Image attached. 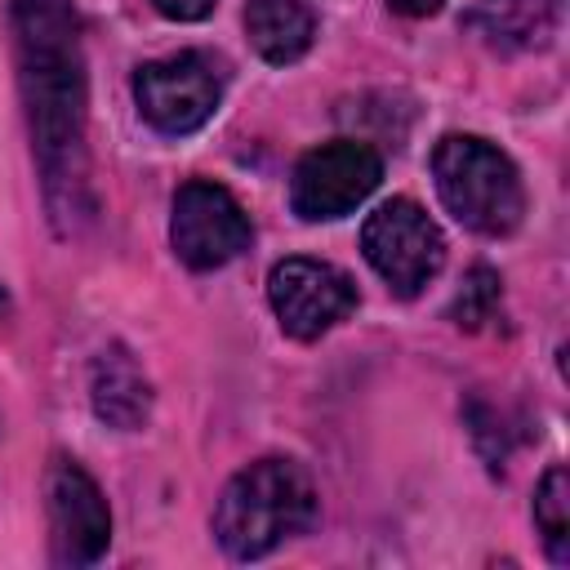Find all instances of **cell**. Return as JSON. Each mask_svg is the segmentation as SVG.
Masks as SVG:
<instances>
[{
    "label": "cell",
    "mask_w": 570,
    "mask_h": 570,
    "mask_svg": "<svg viewBox=\"0 0 570 570\" xmlns=\"http://www.w3.org/2000/svg\"><path fill=\"white\" fill-rule=\"evenodd\" d=\"M18 76L40 160L45 200L58 227L89 214V156H85V67L71 0H13Z\"/></svg>",
    "instance_id": "6da1fadb"
},
{
    "label": "cell",
    "mask_w": 570,
    "mask_h": 570,
    "mask_svg": "<svg viewBox=\"0 0 570 570\" xmlns=\"http://www.w3.org/2000/svg\"><path fill=\"white\" fill-rule=\"evenodd\" d=\"M316 521V490L312 476L289 459H258L240 468L214 508V539L227 557L254 561L281 548L285 539L312 530Z\"/></svg>",
    "instance_id": "7a4b0ae2"
},
{
    "label": "cell",
    "mask_w": 570,
    "mask_h": 570,
    "mask_svg": "<svg viewBox=\"0 0 570 570\" xmlns=\"http://www.w3.org/2000/svg\"><path fill=\"white\" fill-rule=\"evenodd\" d=\"M432 178L441 205L481 236L517 232L525 214V187L517 165L476 134H445L432 151Z\"/></svg>",
    "instance_id": "3957f363"
},
{
    "label": "cell",
    "mask_w": 570,
    "mask_h": 570,
    "mask_svg": "<svg viewBox=\"0 0 570 570\" xmlns=\"http://www.w3.org/2000/svg\"><path fill=\"white\" fill-rule=\"evenodd\" d=\"M361 249H365V263L401 298H414L441 272V258H445V240H441L436 223L414 200H405V196L383 200L365 218Z\"/></svg>",
    "instance_id": "277c9868"
},
{
    "label": "cell",
    "mask_w": 570,
    "mask_h": 570,
    "mask_svg": "<svg viewBox=\"0 0 570 570\" xmlns=\"http://www.w3.org/2000/svg\"><path fill=\"white\" fill-rule=\"evenodd\" d=\"M383 178V160L370 142L356 138H334L312 147L289 178V205L307 223H330L352 214Z\"/></svg>",
    "instance_id": "5b68a950"
},
{
    "label": "cell",
    "mask_w": 570,
    "mask_h": 570,
    "mask_svg": "<svg viewBox=\"0 0 570 570\" xmlns=\"http://www.w3.org/2000/svg\"><path fill=\"white\" fill-rule=\"evenodd\" d=\"M223 98V80L205 53H169L134 71V102L142 120L169 138L200 129Z\"/></svg>",
    "instance_id": "8992f818"
},
{
    "label": "cell",
    "mask_w": 570,
    "mask_h": 570,
    "mask_svg": "<svg viewBox=\"0 0 570 570\" xmlns=\"http://www.w3.org/2000/svg\"><path fill=\"white\" fill-rule=\"evenodd\" d=\"M45 512H49V552L58 566H89L111 543V512L94 476L67 459L53 454L45 472Z\"/></svg>",
    "instance_id": "52a82bcc"
},
{
    "label": "cell",
    "mask_w": 570,
    "mask_h": 570,
    "mask_svg": "<svg viewBox=\"0 0 570 570\" xmlns=\"http://www.w3.org/2000/svg\"><path fill=\"white\" fill-rule=\"evenodd\" d=\"M249 236H254L249 218L227 187H218L209 178H191L178 187L169 240H174V254L191 272H214V267L232 263L249 245Z\"/></svg>",
    "instance_id": "ba28073f"
},
{
    "label": "cell",
    "mask_w": 570,
    "mask_h": 570,
    "mask_svg": "<svg viewBox=\"0 0 570 570\" xmlns=\"http://www.w3.org/2000/svg\"><path fill=\"white\" fill-rule=\"evenodd\" d=\"M267 298L289 338H321L356 307V285L321 258H281L267 276Z\"/></svg>",
    "instance_id": "9c48e42d"
},
{
    "label": "cell",
    "mask_w": 570,
    "mask_h": 570,
    "mask_svg": "<svg viewBox=\"0 0 570 570\" xmlns=\"http://www.w3.org/2000/svg\"><path fill=\"white\" fill-rule=\"evenodd\" d=\"M89 401H94V414L107 428L134 432V428L147 423V414H151V383H147L138 361L120 343L98 352L94 374H89Z\"/></svg>",
    "instance_id": "30bf717a"
},
{
    "label": "cell",
    "mask_w": 570,
    "mask_h": 570,
    "mask_svg": "<svg viewBox=\"0 0 570 570\" xmlns=\"http://www.w3.org/2000/svg\"><path fill=\"white\" fill-rule=\"evenodd\" d=\"M245 31H249V45L258 49V58L281 67V62H294L312 49L316 18L303 0H249Z\"/></svg>",
    "instance_id": "8fae6325"
},
{
    "label": "cell",
    "mask_w": 570,
    "mask_h": 570,
    "mask_svg": "<svg viewBox=\"0 0 570 570\" xmlns=\"http://www.w3.org/2000/svg\"><path fill=\"white\" fill-rule=\"evenodd\" d=\"M476 27L494 49H543L557 31V0H481Z\"/></svg>",
    "instance_id": "7c38bea8"
},
{
    "label": "cell",
    "mask_w": 570,
    "mask_h": 570,
    "mask_svg": "<svg viewBox=\"0 0 570 570\" xmlns=\"http://www.w3.org/2000/svg\"><path fill=\"white\" fill-rule=\"evenodd\" d=\"M534 525L543 534V548L557 566L570 561V481L566 468H548L534 490Z\"/></svg>",
    "instance_id": "4fadbf2b"
},
{
    "label": "cell",
    "mask_w": 570,
    "mask_h": 570,
    "mask_svg": "<svg viewBox=\"0 0 570 570\" xmlns=\"http://www.w3.org/2000/svg\"><path fill=\"white\" fill-rule=\"evenodd\" d=\"M499 298H503L499 276H494L490 267H472L468 281H463V289H459L454 303H450V316H454V325H463V330H481L485 321H494Z\"/></svg>",
    "instance_id": "5bb4252c"
},
{
    "label": "cell",
    "mask_w": 570,
    "mask_h": 570,
    "mask_svg": "<svg viewBox=\"0 0 570 570\" xmlns=\"http://www.w3.org/2000/svg\"><path fill=\"white\" fill-rule=\"evenodd\" d=\"M165 18H174V22H200L209 9H214V0H151Z\"/></svg>",
    "instance_id": "9a60e30c"
},
{
    "label": "cell",
    "mask_w": 570,
    "mask_h": 570,
    "mask_svg": "<svg viewBox=\"0 0 570 570\" xmlns=\"http://www.w3.org/2000/svg\"><path fill=\"white\" fill-rule=\"evenodd\" d=\"M396 13H405V18H428V13H436L445 0H387Z\"/></svg>",
    "instance_id": "2e32d148"
}]
</instances>
